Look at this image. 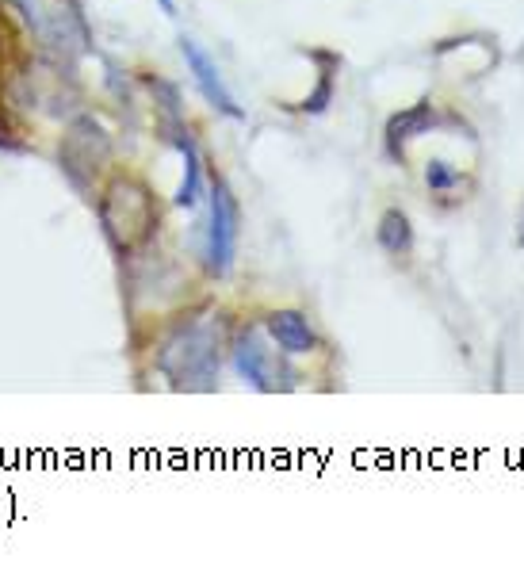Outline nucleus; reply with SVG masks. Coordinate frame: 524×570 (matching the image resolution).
Masks as SVG:
<instances>
[{
	"mask_svg": "<svg viewBox=\"0 0 524 570\" xmlns=\"http://www.w3.org/2000/svg\"><path fill=\"white\" fill-rule=\"evenodd\" d=\"M23 12L27 31L39 39L43 50H50L54 58H77L88 50V23L81 16L77 0H16Z\"/></svg>",
	"mask_w": 524,
	"mask_h": 570,
	"instance_id": "1",
	"label": "nucleus"
},
{
	"mask_svg": "<svg viewBox=\"0 0 524 570\" xmlns=\"http://www.w3.org/2000/svg\"><path fill=\"white\" fill-rule=\"evenodd\" d=\"M161 368L180 387H211V379L219 375V352L211 333L203 326H188L184 333H176L161 352Z\"/></svg>",
	"mask_w": 524,
	"mask_h": 570,
	"instance_id": "2",
	"label": "nucleus"
},
{
	"mask_svg": "<svg viewBox=\"0 0 524 570\" xmlns=\"http://www.w3.org/2000/svg\"><path fill=\"white\" fill-rule=\"evenodd\" d=\"M100 219H104V230H108V238L115 242V249H131L134 242H142L153 226L146 188L127 184V180H115L108 199L100 203Z\"/></svg>",
	"mask_w": 524,
	"mask_h": 570,
	"instance_id": "3",
	"label": "nucleus"
},
{
	"mask_svg": "<svg viewBox=\"0 0 524 570\" xmlns=\"http://www.w3.org/2000/svg\"><path fill=\"white\" fill-rule=\"evenodd\" d=\"M234 245H238V203L230 196V188L215 180V196H211V226H207V268L215 276H226L234 264Z\"/></svg>",
	"mask_w": 524,
	"mask_h": 570,
	"instance_id": "4",
	"label": "nucleus"
},
{
	"mask_svg": "<svg viewBox=\"0 0 524 570\" xmlns=\"http://www.w3.org/2000/svg\"><path fill=\"white\" fill-rule=\"evenodd\" d=\"M180 54H184V62L192 66V77H196L199 92L207 96V104L215 111H222V115H230V119H245V111L234 104V96H230V88L222 85L219 69H215V62L199 50L192 39H180Z\"/></svg>",
	"mask_w": 524,
	"mask_h": 570,
	"instance_id": "5",
	"label": "nucleus"
},
{
	"mask_svg": "<svg viewBox=\"0 0 524 570\" xmlns=\"http://www.w3.org/2000/svg\"><path fill=\"white\" fill-rule=\"evenodd\" d=\"M234 364H238V372L245 375L257 391H276L280 364H276V356H272V349L261 341L257 329H245L238 337V345H234Z\"/></svg>",
	"mask_w": 524,
	"mask_h": 570,
	"instance_id": "6",
	"label": "nucleus"
},
{
	"mask_svg": "<svg viewBox=\"0 0 524 570\" xmlns=\"http://www.w3.org/2000/svg\"><path fill=\"white\" fill-rule=\"evenodd\" d=\"M268 333H272V341H276L284 352H291V356L310 352L318 345L314 329H310V322H306L299 310H276V314L268 318Z\"/></svg>",
	"mask_w": 524,
	"mask_h": 570,
	"instance_id": "7",
	"label": "nucleus"
},
{
	"mask_svg": "<svg viewBox=\"0 0 524 570\" xmlns=\"http://www.w3.org/2000/svg\"><path fill=\"white\" fill-rule=\"evenodd\" d=\"M429 123H433V108H429V100H425V104H417V108H410V111H402V115H394L391 123H387V150H391L394 157H402V142H406V138H414V134H421Z\"/></svg>",
	"mask_w": 524,
	"mask_h": 570,
	"instance_id": "8",
	"label": "nucleus"
},
{
	"mask_svg": "<svg viewBox=\"0 0 524 570\" xmlns=\"http://www.w3.org/2000/svg\"><path fill=\"white\" fill-rule=\"evenodd\" d=\"M173 142L180 146V154H184V184H180V192H176V203H180V207H196L199 192H203L199 154H196V146H192V138H188V131H176Z\"/></svg>",
	"mask_w": 524,
	"mask_h": 570,
	"instance_id": "9",
	"label": "nucleus"
},
{
	"mask_svg": "<svg viewBox=\"0 0 524 570\" xmlns=\"http://www.w3.org/2000/svg\"><path fill=\"white\" fill-rule=\"evenodd\" d=\"M379 245L394 253V257H402V253H410V245H414V230H410V219L391 207L383 219H379Z\"/></svg>",
	"mask_w": 524,
	"mask_h": 570,
	"instance_id": "10",
	"label": "nucleus"
},
{
	"mask_svg": "<svg viewBox=\"0 0 524 570\" xmlns=\"http://www.w3.org/2000/svg\"><path fill=\"white\" fill-rule=\"evenodd\" d=\"M425 184H429L433 192H448V188H456L459 184V173H452L444 161H429V169H425Z\"/></svg>",
	"mask_w": 524,
	"mask_h": 570,
	"instance_id": "11",
	"label": "nucleus"
},
{
	"mask_svg": "<svg viewBox=\"0 0 524 570\" xmlns=\"http://www.w3.org/2000/svg\"><path fill=\"white\" fill-rule=\"evenodd\" d=\"M521 245H524V230H521Z\"/></svg>",
	"mask_w": 524,
	"mask_h": 570,
	"instance_id": "12",
	"label": "nucleus"
}]
</instances>
